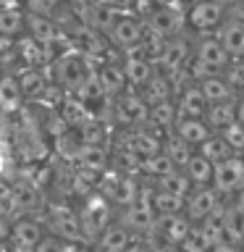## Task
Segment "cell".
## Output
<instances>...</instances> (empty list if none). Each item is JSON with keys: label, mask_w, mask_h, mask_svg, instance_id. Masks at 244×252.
Segmentation results:
<instances>
[{"label": "cell", "mask_w": 244, "mask_h": 252, "mask_svg": "<svg viewBox=\"0 0 244 252\" xmlns=\"http://www.w3.org/2000/svg\"><path fill=\"white\" fill-rule=\"evenodd\" d=\"M197 153H200L202 158H208L213 165H218V163H223V160H228V158L236 155L234 150L228 147V142L220 137V134H213L208 142H202V145L197 147Z\"/></svg>", "instance_id": "cell-34"}, {"label": "cell", "mask_w": 244, "mask_h": 252, "mask_svg": "<svg viewBox=\"0 0 244 252\" xmlns=\"http://www.w3.org/2000/svg\"><path fill=\"white\" fill-rule=\"evenodd\" d=\"M205 121H208V126L213 129V134H220L223 129H228L231 124H236V100L208 105V110H205Z\"/></svg>", "instance_id": "cell-28"}, {"label": "cell", "mask_w": 244, "mask_h": 252, "mask_svg": "<svg viewBox=\"0 0 244 252\" xmlns=\"http://www.w3.org/2000/svg\"><path fill=\"white\" fill-rule=\"evenodd\" d=\"M152 242H155V239H152ZM155 252H179V247H171V244L155 242Z\"/></svg>", "instance_id": "cell-48"}, {"label": "cell", "mask_w": 244, "mask_h": 252, "mask_svg": "<svg viewBox=\"0 0 244 252\" xmlns=\"http://www.w3.org/2000/svg\"><path fill=\"white\" fill-rule=\"evenodd\" d=\"M176 110L179 116H186V118H205V110H208V100H205L202 90L192 84H184L181 90L176 92Z\"/></svg>", "instance_id": "cell-20"}, {"label": "cell", "mask_w": 244, "mask_h": 252, "mask_svg": "<svg viewBox=\"0 0 244 252\" xmlns=\"http://www.w3.org/2000/svg\"><path fill=\"white\" fill-rule=\"evenodd\" d=\"M97 82L100 87L105 90V94L110 100L123 94L129 90V82H126V74H123V66H121V58H113V61H102L97 63Z\"/></svg>", "instance_id": "cell-19"}, {"label": "cell", "mask_w": 244, "mask_h": 252, "mask_svg": "<svg viewBox=\"0 0 244 252\" xmlns=\"http://www.w3.org/2000/svg\"><path fill=\"white\" fill-rule=\"evenodd\" d=\"M231 55L223 50L220 39L215 34H200L194 39V55H192V63L186 66L189 71V79L192 82H200L205 76H218L231 66Z\"/></svg>", "instance_id": "cell-2"}, {"label": "cell", "mask_w": 244, "mask_h": 252, "mask_svg": "<svg viewBox=\"0 0 244 252\" xmlns=\"http://www.w3.org/2000/svg\"><path fill=\"white\" fill-rule=\"evenodd\" d=\"M137 92L142 94V100H145L147 105H157V102H165V100L176 97V84H173L171 76H165L163 71H155V76Z\"/></svg>", "instance_id": "cell-24"}, {"label": "cell", "mask_w": 244, "mask_h": 252, "mask_svg": "<svg viewBox=\"0 0 244 252\" xmlns=\"http://www.w3.org/2000/svg\"><path fill=\"white\" fill-rule=\"evenodd\" d=\"M228 205H231L236 213H242V216H244V189H242L236 197H231V200H228Z\"/></svg>", "instance_id": "cell-45"}, {"label": "cell", "mask_w": 244, "mask_h": 252, "mask_svg": "<svg viewBox=\"0 0 244 252\" xmlns=\"http://www.w3.org/2000/svg\"><path fill=\"white\" fill-rule=\"evenodd\" d=\"M79 244H71L66 239H61V236H53V234H45L42 242L37 244L34 252H74Z\"/></svg>", "instance_id": "cell-39"}, {"label": "cell", "mask_w": 244, "mask_h": 252, "mask_svg": "<svg viewBox=\"0 0 244 252\" xmlns=\"http://www.w3.org/2000/svg\"><path fill=\"white\" fill-rule=\"evenodd\" d=\"M74 165L92 176H105L110 171V145H84Z\"/></svg>", "instance_id": "cell-16"}, {"label": "cell", "mask_w": 244, "mask_h": 252, "mask_svg": "<svg viewBox=\"0 0 244 252\" xmlns=\"http://www.w3.org/2000/svg\"><path fill=\"white\" fill-rule=\"evenodd\" d=\"M176 118H179L176 100H165V102H157V105H150V118H147V124H152V126H157L160 131L171 134L173 126H176Z\"/></svg>", "instance_id": "cell-30"}, {"label": "cell", "mask_w": 244, "mask_h": 252, "mask_svg": "<svg viewBox=\"0 0 244 252\" xmlns=\"http://www.w3.org/2000/svg\"><path fill=\"white\" fill-rule=\"evenodd\" d=\"M24 34H27V13L19 5L3 8L0 11V39L13 42V39H19Z\"/></svg>", "instance_id": "cell-25"}, {"label": "cell", "mask_w": 244, "mask_h": 252, "mask_svg": "<svg viewBox=\"0 0 244 252\" xmlns=\"http://www.w3.org/2000/svg\"><path fill=\"white\" fill-rule=\"evenodd\" d=\"M215 37L220 39L223 50L231 55V61H242L244 58V21H236V19H226L223 27L215 32Z\"/></svg>", "instance_id": "cell-23"}, {"label": "cell", "mask_w": 244, "mask_h": 252, "mask_svg": "<svg viewBox=\"0 0 244 252\" xmlns=\"http://www.w3.org/2000/svg\"><path fill=\"white\" fill-rule=\"evenodd\" d=\"M150 184H152L157 192L176 194V197H184V200H186V194L192 192V184H189V179H186L184 171H173V173H168V176H160V179L150 181Z\"/></svg>", "instance_id": "cell-32"}, {"label": "cell", "mask_w": 244, "mask_h": 252, "mask_svg": "<svg viewBox=\"0 0 244 252\" xmlns=\"http://www.w3.org/2000/svg\"><path fill=\"white\" fill-rule=\"evenodd\" d=\"M97 192L105 197V200L116 208V213H118V210L129 208V205H134V202L139 200L142 179H137V176H121V173L108 171L105 176L100 179Z\"/></svg>", "instance_id": "cell-9"}, {"label": "cell", "mask_w": 244, "mask_h": 252, "mask_svg": "<svg viewBox=\"0 0 244 252\" xmlns=\"http://www.w3.org/2000/svg\"><path fill=\"white\" fill-rule=\"evenodd\" d=\"M192 55H194V42L189 39L186 34H179V37H171L165 39V47H163V55L160 61H157V71H163V74H179V71H184L189 63H192Z\"/></svg>", "instance_id": "cell-11"}, {"label": "cell", "mask_w": 244, "mask_h": 252, "mask_svg": "<svg viewBox=\"0 0 244 252\" xmlns=\"http://www.w3.org/2000/svg\"><path fill=\"white\" fill-rule=\"evenodd\" d=\"M163 153L171 158L173 165H176L179 171H184V165H186L189 160H192V155L197 153V150H194V147H189L184 139H179L176 134L171 131L168 137H165V142H163Z\"/></svg>", "instance_id": "cell-33"}, {"label": "cell", "mask_w": 244, "mask_h": 252, "mask_svg": "<svg viewBox=\"0 0 244 252\" xmlns=\"http://www.w3.org/2000/svg\"><path fill=\"white\" fill-rule=\"evenodd\" d=\"M213 189L223 202L236 197L244 189V155H234L228 160L215 165V176H213Z\"/></svg>", "instance_id": "cell-10"}, {"label": "cell", "mask_w": 244, "mask_h": 252, "mask_svg": "<svg viewBox=\"0 0 244 252\" xmlns=\"http://www.w3.org/2000/svg\"><path fill=\"white\" fill-rule=\"evenodd\" d=\"M220 205H223V200L218 197V192L213 187H192V192L184 200V216L197 226L208 216H213Z\"/></svg>", "instance_id": "cell-14"}, {"label": "cell", "mask_w": 244, "mask_h": 252, "mask_svg": "<svg viewBox=\"0 0 244 252\" xmlns=\"http://www.w3.org/2000/svg\"><path fill=\"white\" fill-rule=\"evenodd\" d=\"M142 19H145L147 32H152V34L163 37V39L184 34V27H186V11L179 3L145 8V11H142Z\"/></svg>", "instance_id": "cell-8"}, {"label": "cell", "mask_w": 244, "mask_h": 252, "mask_svg": "<svg viewBox=\"0 0 244 252\" xmlns=\"http://www.w3.org/2000/svg\"><path fill=\"white\" fill-rule=\"evenodd\" d=\"M173 134L179 139H184L189 147H200L202 142H208L213 137V129L208 126L205 118H186V116H179L176 118V126H173Z\"/></svg>", "instance_id": "cell-22"}, {"label": "cell", "mask_w": 244, "mask_h": 252, "mask_svg": "<svg viewBox=\"0 0 244 252\" xmlns=\"http://www.w3.org/2000/svg\"><path fill=\"white\" fill-rule=\"evenodd\" d=\"M137 239L129 228H126L121 220H113L105 231H102L97 239H94V244H92V252H126L129 250V244Z\"/></svg>", "instance_id": "cell-18"}, {"label": "cell", "mask_w": 244, "mask_h": 252, "mask_svg": "<svg viewBox=\"0 0 244 252\" xmlns=\"http://www.w3.org/2000/svg\"><path fill=\"white\" fill-rule=\"evenodd\" d=\"M24 94H21V84L16 74H5L0 79V113H16L24 105Z\"/></svg>", "instance_id": "cell-27"}, {"label": "cell", "mask_w": 244, "mask_h": 252, "mask_svg": "<svg viewBox=\"0 0 244 252\" xmlns=\"http://www.w3.org/2000/svg\"><path fill=\"white\" fill-rule=\"evenodd\" d=\"M21 84V94L24 100L29 102H39L47 94V90L53 87L50 82V74H47V68H31V71H21V74H16Z\"/></svg>", "instance_id": "cell-21"}, {"label": "cell", "mask_w": 244, "mask_h": 252, "mask_svg": "<svg viewBox=\"0 0 244 252\" xmlns=\"http://www.w3.org/2000/svg\"><path fill=\"white\" fill-rule=\"evenodd\" d=\"M150 205H152L155 216H179V213H184V197L157 192L155 187H152V197H150Z\"/></svg>", "instance_id": "cell-36"}, {"label": "cell", "mask_w": 244, "mask_h": 252, "mask_svg": "<svg viewBox=\"0 0 244 252\" xmlns=\"http://www.w3.org/2000/svg\"><path fill=\"white\" fill-rule=\"evenodd\" d=\"M220 137L228 142V147H231L236 155H244V126H242L239 121L220 131Z\"/></svg>", "instance_id": "cell-40"}, {"label": "cell", "mask_w": 244, "mask_h": 252, "mask_svg": "<svg viewBox=\"0 0 244 252\" xmlns=\"http://www.w3.org/2000/svg\"><path fill=\"white\" fill-rule=\"evenodd\" d=\"M173 171H179V168L173 165V160L165 153H157L152 158H147V160H142V179H147V181L168 176V173H173Z\"/></svg>", "instance_id": "cell-35"}, {"label": "cell", "mask_w": 244, "mask_h": 252, "mask_svg": "<svg viewBox=\"0 0 244 252\" xmlns=\"http://www.w3.org/2000/svg\"><path fill=\"white\" fill-rule=\"evenodd\" d=\"M47 74H50V82L63 90L66 94H74L79 87H84L90 79L97 74V63L92 58H87L84 53L79 50H66L55 58L50 66H47Z\"/></svg>", "instance_id": "cell-1"}, {"label": "cell", "mask_w": 244, "mask_h": 252, "mask_svg": "<svg viewBox=\"0 0 244 252\" xmlns=\"http://www.w3.org/2000/svg\"><path fill=\"white\" fill-rule=\"evenodd\" d=\"M126 252H155V242L152 239H134Z\"/></svg>", "instance_id": "cell-42"}, {"label": "cell", "mask_w": 244, "mask_h": 252, "mask_svg": "<svg viewBox=\"0 0 244 252\" xmlns=\"http://www.w3.org/2000/svg\"><path fill=\"white\" fill-rule=\"evenodd\" d=\"M184 173L192 187H213V176H215V165L208 158H202L200 153L192 155V160L184 165Z\"/></svg>", "instance_id": "cell-29"}, {"label": "cell", "mask_w": 244, "mask_h": 252, "mask_svg": "<svg viewBox=\"0 0 244 252\" xmlns=\"http://www.w3.org/2000/svg\"><path fill=\"white\" fill-rule=\"evenodd\" d=\"M39 220L45 226V234L61 236V239H66L71 244H87L82 220H79V210L71 208V205H47L42 210V216H39Z\"/></svg>", "instance_id": "cell-3"}, {"label": "cell", "mask_w": 244, "mask_h": 252, "mask_svg": "<svg viewBox=\"0 0 244 252\" xmlns=\"http://www.w3.org/2000/svg\"><path fill=\"white\" fill-rule=\"evenodd\" d=\"M197 87L202 90L205 100H208V105H218V102H228V100H236V94L231 90V84L226 82L223 74L218 76H205L200 82H194Z\"/></svg>", "instance_id": "cell-26"}, {"label": "cell", "mask_w": 244, "mask_h": 252, "mask_svg": "<svg viewBox=\"0 0 244 252\" xmlns=\"http://www.w3.org/2000/svg\"><path fill=\"white\" fill-rule=\"evenodd\" d=\"M228 19V0H197L186 8V27L197 34H215Z\"/></svg>", "instance_id": "cell-7"}, {"label": "cell", "mask_w": 244, "mask_h": 252, "mask_svg": "<svg viewBox=\"0 0 244 252\" xmlns=\"http://www.w3.org/2000/svg\"><path fill=\"white\" fill-rule=\"evenodd\" d=\"M74 252H90V250H87V247H84V244H79V247H76Z\"/></svg>", "instance_id": "cell-51"}, {"label": "cell", "mask_w": 244, "mask_h": 252, "mask_svg": "<svg viewBox=\"0 0 244 252\" xmlns=\"http://www.w3.org/2000/svg\"><path fill=\"white\" fill-rule=\"evenodd\" d=\"M66 3V0H19V8L29 16H55V11Z\"/></svg>", "instance_id": "cell-37"}, {"label": "cell", "mask_w": 244, "mask_h": 252, "mask_svg": "<svg viewBox=\"0 0 244 252\" xmlns=\"http://www.w3.org/2000/svg\"><path fill=\"white\" fill-rule=\"evenodd\" d=\"M79 220H82L87 244L92 247L94 239L116 220V208L100 192H92L82 200V205H79Z\"/></svg>", "instance_id": "cell-5"}, {"label": "cell", "mask_w": 244, "mask_h": 252, "mask_svg": "<svg viewBox=\"0 0 244 252\" xmlns=\"http://www.w3.org/2000/svg\"><path fill=\"white\" fill-rule=\"evenodd\" d=\"M171 3H176V0H139V5H145V8H155V5H171Z\"/></svg>", "instance_id": "cell-46"}, {"label": "cell", "mask_w": 244, "mask_h": 252, "mask_svg": "<svg viewBox=\"0 0 244 252\" xmlns=\"http://www.w3.org/2000/svg\"><path fill=\"white\" fill-rule=\"evenodd\" d=\"M145 32H147V27H145V19H142L139 11L137 13H116V19L110 24L105 37L118 55H126V53H134L142 45Z\"/></svg>", "instance_id": "cell-6"}, {"label": "cell", "mask_w": 244, "mask_h": 252, "mask_svg": "<svg viewBox=\"0 0 244 252\" xmlns=\"http://www.w3.org/2000/svg\"><path fill=\"white\" fill-rule=\"evenodd\" d=\"M11 5H19V0H0V11H3V8H11Z\"/></svg>", "instance_id": "cell-50"}, {"label": "cell", "mask_w": 244, "mask_h": 252, "mask_svg": "<svg viewBox=\"0 0 244 252\" xmlns=\"http://www.w3.org/2000/svg\"><path fill=\"white\" fill-rule=\"evenodd\" d=\"M45 236V226L39 218H16L11 226L5 250L8 252H34Z\"/></svg>", "instance_id": "cell-12"}, {"label": "cell", "mask_w": 244, "mask_h": 252, "mask_svg": "<svg viewBox=\"0 0 244 252\" xmlns=\"http://www.w3.org/2000/svg\"><path fill=\"white\" fill-rule=\"evenodd\" d=\"M236 63H239V66H242V71H244V58H242V61H236Z\"/></svg>", "instance_id": "cell-52"}, {"label": "cell", "mask_w": 244, "mask_h": 252, "mask_svg": "<svg viewBox=\"0 0 244 252\" xmlns=\"http://www.w3.org/2000/svg\"><path fill=\"white\" fill-rule=\"evenodd\" d=\"M150 118V105L142 100L137 90H126L123 94L110 100V126H116V131L126 129H139Z\"/></svg>", "instance_id": "cell-4"}, {"label": "cell", "mask_w": 244, "mask_h": 252, "mask_svg": "<svg viewBox=\"0 0 244 252\" xmlns=\"http://www.w3.org/2000/svg\"><path fill=\"white\" fill-rule=\"evenodd\" d=\"M8 208L19 213V218H37V213L42 216L45 200L34 184L19 181V184H13L8 189Z\"/></svg>", "instance_id": "cell-13"}, {"label": "cell", "mask_w": 244, "mask_h": 252, "mask_svg": "<svg viewBox=\"0 0 244 252\" xmlns=\"http://www.w3.org/2000/svg\"><path fill=\"white\" fill-rule=\"evenodd\" d=\"M5 74H11V71H8V66H5V61H3V55H0V79H3Z\"/></svg>", "instance_id": "cell-49"}, {"label": "cell", "mask_w": 244, "mask_h": 252, "mask_svg": "<svg viewBox=\"0 0 244 252\" xmlns=\"http://www.w3.org/2000/svg\"><path fill=\"white\" fill-rule=\"evenodd\" d=\"M210 247H213V244L205 239V234L194 226L192 231H189L186 239L179 244V252H210Z\"/></svg>", "instance_id": "cell-38"}, {"label": "cell", "mask_w": 244, "mask_h": 252, "mask_svg": "<svg viewBox=\"0 0 244 252\" xmlns=\"http://www.w3.org/2000/svg\"><path fill=\"white\" fill-rule=\"evenodd\" d=\"M11 226H13V220H8L5 213H0V247H5V244H8V236H11Z\"/></svg>", "instance_id": "cell-43"}, {"label": "cell", "mask_w": 244, "mask_h": 252, "mask_svg": "<svg viewBox=\"0 0 244 252\" xmlns=\"http://www.w3.org/2000/svg\"><path fill=\"white\" fill-rule=\"evenodd\" d=\"M121 66H123V74H126V82H129V90H142L150 79L155 76V63L147 61L145 55L139 53H126L121 55Z\"/></svg>", "instance_id": "cell-17"}, {"label": "cell", "mask_w": 244, "mask_h": 252, "mask_svg": "<svg viewBox=\"0 0 244 252\" xmlns=\"http://www.w3.org/2000/svg\"><path fill=\"white\" fill-rule=\"evenodd\" d=\"M210 252H244V247H236V244L220 242V244H215V247H210Z\"/></svg>", "instance_id": "cell-44"}, {"label": "cell", "mask_w": 244, "mask_h": 252, "mask_svg": "<svg viewBox=\"0 0 244 252\" xmlns=\"http://www.w3.org/2000/svg\"><path fill=\"white\" fill-rule=\"evenodd\" d=\"M0 165H3V155H0Z\"/></svg>", "instance_id": "cell-53"}, {"label": "cell", "mask_w": 244, "mask_h": 252, "mask_svg": "<svg viewBox=\"0 0 244 252\" xmlns=\"http://www.w3.org/2000/svg\"><path fill=\"white\" fill-rule=\"evenodd\" d=\"M236 121L244 126V97H242V100H236Z\"/></svg>", "instance_id": "cell-47"}, {"label": "cell", "mask_w": 244, "mask_h": 252, "mask_svg": "<svg viewBox=\"0 0 244 252\" xmlns=\"http://www.w3.org/2000/svg\"><path fill=\"white\" fill-rule=\"evenodd\" d=\"M197 228L205 234V239H208L213 247L223 242V234H226V202L220 205V208L213 213V216L205 218L202 223H197Z\"/></svg>", "instance_id": "cell-31"}, {"label": "cell", "mask_w": 244, "mask_h": 252, "mask_svg": "<svg viewBox=\"0 0 244 252\" xmlns=\"http://www.w3.org/2000/svg\"><path fill=\"white\" fill-rule=\"evenodd\" d=\"M94 3L105 5L116 13H137V8H139V0H94Z\"/></svg>", "instance_id": "cell-41"}, {"label": "cell", "mask_w": 244, "mask_h": 252, "mask_svg": "<svg viewBox=\"0 0 244 252\" xmlns=\"http://www.w3.org/2000/svg\"><path fill=\"white\" fill-rule=\"evenodd\" d=\"M192 228H194V223L184 216V213H179V216H157L155 231H152V236H150V239L163 242V244H171V247H179V244L189 236V231H192Z\"/></svg>", "instance_id": "cell-15"}]
</instances>
